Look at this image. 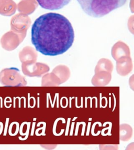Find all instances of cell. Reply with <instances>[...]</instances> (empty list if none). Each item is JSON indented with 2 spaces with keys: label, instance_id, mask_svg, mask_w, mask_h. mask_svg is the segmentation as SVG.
<instances>
[{
  "label": "cell",
  "instance_id": "7a4b0ae2",
  "mask_svg": "<svg viewBox=\"0 0 134 150\" xmlns=\"http://www.w3.org/2000/svg\"><path fill=\"white\" fill-rule=\"evenodd\" d=\"M85 14L100 18L125 4L127 0H77Z\"/></svg>",
  "mask_w": 134,
  "mask_h": 150
},
{
  "label": "cell",
  "instance_id": "ba28073f",
  "mask_svg": "<svg viewBox=\"0 0 134 150\" xmlns=\"http://www.w3.org/2000/svg\"><path fill=\"white\" fill-rule=\"evenodd\" d=\"M52 73H54L59 78L61 83L65 82L70 77V70L64 66H57L54 69Z\"/></svg>",
  "mask_w": 134,
  "mask_h": 150
},
{
  "label": "cell",
  "instance_id": "277c9868",
  "mask_svg": "<svg viewBox=\"0 0 134 150\" xmlns=\"http://www.w3.org/2000/svg\"><path fill=\"white\" fill-rule=\"evenodd\" d=\"M49 70L48 66L40 63L29 64H22L21 65L22 73L24 75L30 77H40L42 75L48 73Z\"/></svg>",
  "mask_w": 134,
  "mask_h": 150
},
{
  "label": "cell",
  "instance_id": "9c48e42d",
  "mask_svg": "<svg viewBox=\"0 0 134 150\" xmlns=\"http://www.w3.org/2000/svg\"><path fill=\"white\" fill-rule=\"evenodd\" d=\"M133 69V65L131 62H118L116 70L119 75L125 76L130 74Z\"/></svg>",
  "mask_w": 134,
  "mask_h": 150
},
{
  "label": "cell",
  "instance_id": "5b68a950",
  "mask_svg": "<svg viewBox=\"0 0 134 150\" xmlns=\"http://www.w3.org/2000/svg\"><path fill=\"white\" fill-rule=\"evenodd\" d=\"M44 9L54 11L62 8L70 2L71 0H36Z\"/></svg>",
  "mask_w": 134,
  "mask_h": 150
},
{
  "label": "cell",
  "instance_id": "8fae6325",
  "mask_svg": "<svg viewBox=\"0 0 134 150\" xmlns=\"http://www.w3.org/2000/svg\"><path fill=\"white\" fill-rule=\"evenodd\" d=\"M129 83H130V88L134 91V75L132 76L130 78V81H129Z\"/></svg>",
  "mask_w": 134,
  "mask_h": 150
},
{
  "label": "cell",
  "instance_id": "30bf717a",
  "mask_svg": "<svg viewBox=\"0 0 134 150\" xmlns=\"http://www.w3.org/2000/svg\"><path fill=\"white\" fill-rule=\"evenodd\" d=\"M132 136V128L128 125H122L120 126V139L126 141L129 140Z\"/></svg>",
  "mask_w": 134,
  "mask_h": 150
},
{
  "label": "cell",
  "instance_id": "52a82bcc",
  "mask_svg": "<svg viewBox=\"0 0 134 150\" xmlns=\"http://www.w3.org/2000/svg\"><path fill=\"white\" fill-rule=\"evenodd\" d=\"M61 84L59 78L53 73L44 75L42 80V86H58Z\"/></svg>",
  "mask_w": 134,
  "mask_h": 150
},
{
  "label": "cell",
  "instance_id": "8992f818",
  "mask_svg": "<svg viewBox=\"0 0 134 150\" xmlns=\"http://www.w3.org/2000/svg\"><path fill=\"white\" fill-rule=\"evenodd\" d=\"M110 73L101 71L95 73L92 80V84L95 86H104L108 84L111 80Z\"/></svg>",
  "mask_w": 134,
  "mask_h": 150
},
{
  "label": "cell",
  "instance_id": "6da1fadb",
  "mask_svg": "<svg viewBox=\"0 0 134 150\" xmlns=\"http://www.w3.org/2000/svg\"><path fill=\"white\" fill-rule=\"evenodd\" d=\"M73 27L66 17L56 13L43 14L31 29V42L36 50L46 56L64 54L73 45Z\"/></svg>",
  "mask_w": 134,
  "mask_h": 150
},
{
  "label": "cell",
  "instance_id": "3957f363",
  "mask_svg": "<svg viewBox=\"0 0 134 150\" xmlns=\"http://www.w3.org/2000/svg\"><path fill=\"white\" fill-rule=\"evenodd\" d=\"M0 82L6 87H24L27 82L20 70L15 67L5 68L0 72Z\"/></svg>",
  "mask_w": 134,
  "mask_h": 150
}]
</instances>
